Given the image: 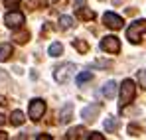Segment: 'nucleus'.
<instances>
[{
    "label": "nucleus",
    "instance_id": "1",
    "mask_svg": "<svg viewBox=\"0 0 146 140\" xmlns=\"http://www.w3.org/2000/svg\"><path fill=\"white\" fill-rule=\"evenodd\" d=\"M144 32H146V20H136V22H132L130 26H128L126 38H128L130 44H140Z\"/></svg>",
    "mask_w": 146,
    "mask_h": 140
},
{
    "label": "nucleus",
    "instance_id": "2",
    "mask_svg": "<svg viewBox=\"0 0 146 140\" xmlns=\"http://www.w3.org/2000/svg\"><path fill=\"white\" fill-rule=\"evenodd\" d=\"M134 93H136V89H134V83L130 81V79H124L121 85V103H119V107L124 109L132 99H134Z\"/></svg>",
    "mask_w": 146,
    "mask_h": 140
},
{
    "label": "nucleus",
    "instance_id": "3",
    "mask_svg": "<svg viewBox=\"0 0 146 140\" xmlns=\"http://www.w3.org/2000/svg\"><path fill=\"white\" fill-rule=\"evenodd\" d=\"M73 71H75V65L73 63H63V65H59L57 69H55V73H53V77H55V81L57 83H67L69 79H71Z\"/></svg>",
    "mask_w": 146,
    "mask_h": 140
},
{
    "label": "nucleus",
    "instance_id": "4",
    "mask_svg": "<svg viewBox=\"0 0 146 140\" xmlns=\"http://www.w3.org/2000/svg\"><path fill=\"white\" fill-rule=\"evenodd\" d=\"M44 113H46V103H44L42 99H34V101L30 103V109H28L30 118L36 122V120H40V118L44 117Z\"/></svg>",
    "mask_w": 146,
    "mask_h": 140
},
{
    "label": "nucleus",
    "instance_id": "5",
    "mask_svg": "<svg viewBox=\"0 0 146 140\" xmlns=\"http://www.w3.org/2000/svg\"><path fill=\"white\" fill-rule=\"evenodd\" d=\"M101 49L107 51V53H119V51H121V42H119V38H117V36H107V38H103Z\"/></svg>",
    "mask_w": 146,
    "mask_h": 140
},
{
    "label": "nucleus",
    "instance_id": "6",
    "mask_svg": "<svg viewBox=\"0 0 146 140\" xmlns=\"http://www.w3.org/2000/svg\"><path fill=\"white\" fill-rule=\"evenodd\" d=\"M4 24H6L8 28L16 30V28H20V26L24 24V14H22V12H16V10H12V12H8V14L4 16Z\"/></svg>",
    "mask_w": 146,
    "mask_h": 140
},
{
    "label": "nucleus",
    "instance_id": "7",
    "mask_svg": "<svg viewBox=\"0 0 146 140\" xmlns=\"http://www.w3.org/2000/svg\"><path fill=\"white\" fill-rule=\"evenodd\" d=\"M103 24L107 26V28H111V30H121L124 22H122L121 16H117V14H113V12H107L105 16H103Z\"/></svg>",
    "mask_w": 146,
    "mask_h": 140
},
{
    "label": "nucleus",
    "instance_id": "8",
    "mask_svg": "<svg viewBox=\"0 0 146 140\" xmlns=\"http://www.w3.org/2000/svg\"><path fill=\"white\" fill-rule=\"evenodd\" d=\"M99 111H101V107H99L97 103H93V105H87V107H85V109L81 111V117L85 118L87 122H93V120L97 118Z\"/></svg>",
    "mask_w": 146,
    "mask_h": 140
},
{
    "label": "nucleus",
    "instance_id": "9",
    "mask_svg": "<svg viewBox=\"0 0 146 140\" xmlns=\"http://www.w3.org/2000/svg\"><path fill=\"white\" fill-rule=\"evenodd\" d=\"M67 138L69 140H79V138H87V130L83 126H75L71 130H67Z\"/></svg>",
    "mask_w": 146,
    "mask_h": 140
},
{
    "label": "nucleus",
    "instance_id": "10",
    "mask_svg": "<svg viewBox=\"0 0 146 140\" xmlns=\"http://www.w3.org/2000/svg\"><path fill=\"white\" fill-rule=\"evenodd\" d=\"M103 95L107 99H115V95H117V83L115 81H107L105 87H103Z\"/></svg>",
    "mask_w": 146,
    "mask_h": 140
},
{
    "label": "nucleus",
    "instance_id": "11",
    "mask_svg": "<svg viewBox=\"0 0 146 140\" xmlns=\"http://www.w3.org/2000/svg\"><path fill=\"white\" fill-rule=\"evenodd\" d=\"M10 55H12V46L10 44H0V61L10 59Z\"/></svg>",
    "mask_w": 146,
    "mask_h": 140
},
{
    "label": "nucleus",
    "instance_id": "12",
    "mask_svg": "<svg viewBox=\"0 0 146 140\" xmlns=\"http://www.w3.org/2000/svg\"><path fill=\"white\" fill-rule=\"evenodd\" d=\"M71 113H73V105L69 103V105H65V107L61 109V113H59V120H61V122H67V120L71 118Z\"/></svg>",
    "mask_w": 146,
    "mask_h": 140
},
{
    "label": "nucleus",
    "instance_id": "13",
    "mask_svg": "<svg viewBox=\"0 0 146 140\" xmlns=\"http://www.w3.org/2000/svg\"><path fill=\"white\" fill-rule=\"evenodd\" d=\"M10 122H12L14 126L24 124V113H22V111H14V113L10 115Z\"/></svg>",
    "mask_w": 146,
    "mask_h": 140
},
{
    "label": "nucleus",
    "instance_id": "14",
    "mask_svg": "<svg viewBox=\"0 0 146 140\" xmlns=\"http://www.w3.org/2000/svg\"><path fill=\"white\" fill-rule=\"evenodd\" d=\"M77 16L81 20H93L95 18V12L93 10H85V8H77Z\"/></svg>",
    "mask_w": 146,
    "mask_h": 140
},
{
    "label": "nucleus",
    "instance_id": "15",
    "mask_svg": "<svg viewBox=\"0 0 146 140\" xmlns=\"http://www.w3.org/2000/svg\"><path fill=\"white\" fill-rule=\"evenodd\" d=\"M49 55H51V57H59V55H61V51H63V46H61V44H59V42H55V44H51V46H49Z\"/></svg>",
    "mask_w": 146,
    "mask_h": 140
},
{
    "label": "nucleus",
    "instance_id": "16",
    "mask_svg": "<svg viewBox=\"0 0 146 140\" xmlns=\"http://www.w3.org/2000/svg\"><path fill=\"white\" fill-rule=\"evenodd\" d=\"M91 79H93V73H91V71L79 73V75H77V85H83V83H87V81H91Z\"/></svg>",
    "mask_w": 146,
    "mask_h": 140
},
{
    "label": "nucleus",
    "instance_id": "17",
    "mask_svg": "<svg viewBox=\"0 0 146 140\" xmlns=\"http://www.w3.org/2000/svg\"><path fill=\"white\" fill-rule=\"evenodd\" d=\"M59 26H61L63 30L73 28V18H71V16H61V18H59Z\"/></svg>",
    "mask_w": 146,
    "mask_h": 140
},
{
    "label": "nucleus",
    "instance_id": "18",
    "mask_svg": "<svg viewBox=\"0 0 146 140\" xmlns=\"http://www.w3.org/2000/svg\"><path fill=\"white\" fill-rule=\"evenodd\" d=\"M105 128H107L109 132H113V130L119 128V122H117L115 118H107V120H105Z\"/></svg>",
    "mask_w": 146,
    "mask_h": 140
},
{
    "label": "nucleus",
    "instance_id": "19",
    "mask_svg": "<svg viewBox=\"0 0 146 140\" xmlns=\"http://www.w3.org/2000/svg\"><path fill=\"white\" fill-rule=\"evenodd\" d=\"M73 46H75L77 51H81V53H85V51L89 49V46H87L85 42H81V40H73Z\"/></svg>",
    "mask_w": 146,
    "mask_h": 140
},
{
    "label": "nucleus",
    "instance_id": "20",
    "mask_svg": "<svg viewBox=\"0 0 146 140\" xmlns=\"http://www.w3.org/2000/svg\"><path fill=\"white\" fill-rule=\"evenodd\" d=\"M28 38H30V34H28V32H22V34H16V36H14V40H16L18 44H26V42H28Z\"/></svg>",
    "mask_w": 146,
    "mask_h": 140
},
{
    "label": "nucleus",
    "instance_id": "21",
    "mask_svg": "<svg viewBox=\"0 0 146 140\" xmlns=\"http://www.w3.org/2000/svg\"><path fill=\"white\" fill-rule=\"evenodd\" d=\"M138 83H140L142 89H146V69L138 71Z\"/></svg>",
    "mask_w": 146,
    "mask_h": 140
},
{
    "label": "nucleus",
    "instance_id": "22",
    "mask_svg": "<svg viewBox=\"0 0 146 140\" xmlns=\"http://www.w3.org/2000/svg\"><path fill=\"white\" fill-rule=\"evenodd\" d=\"M4 6L6 8H18L20 6V0H4Z\"/></svg>",
    "mask_w": 146,
    "mask_h": 140
},
{
    "label": "nucleus",
    "instance_id": "23",
    "mask_svg": "<svg viewBox=\"0 0 146 140\" xmlns=\"http://www.w3.org/2000/svg\"><path fill=\"white\" fill-rule=\"evenodd\" d=\"M87 138H89V140H103L105 136H103V134H99V132H91Z\"/></svg>",
    "mask_w": 146,
    "mask_h": 140
},
{
    "label": "nucleus",
    "instance_id": "24",
    "mask_svg": "<svg viewBox=\"0 0 146 140\" xmlns=\"http://www.w3.org/2000/svg\"><path fill=\"white\" fill-rule=\"evenodd\" d=\"M32 4H38V6H44L46 4V0H30Z\"/></svg>",
    "mask_w": 146,
    "mask_h": 140
},
{
    "label": "nucleus",
    "instance_id": "25",
    "mask_svg": "<svg viewBox=\"0 0 146 140\" xmlns=\"http://www.w3.org/2000/svg\"><path fill=\"white\" fill-rule=\"evenodd\" d=\"M38 140H51V136H49V134H40Z\"/></svg>",
    "mask_w": 146,
    "mask_h": 140
},
{
    "label": "nucleus",
    "instance_id": "26",
    "mask_svg": "<svg viewBox=\"0 0 146 140\" xmlns=\"http://www.w3.org/2000/svg\"><path fill=\"white\" fill-rule=\"evenodd\" d=\"M8 138V134H6V132H2V130H0V140H6Z\"/></svg>",
    "mask_w": 146,
    "mask_h": 140
},
{
    "label": "nucleus",
    "instance_id": "27",
    "mask_svg": "<svg viewBox=\"0 0 146 140\" xmlns=\"http://www.w3.org/2000/svg\"><path fill=\"white\" fill-rule=\"evenodd\" d=\"M81 4H85V0H77V8H79Z\"/></svg>",
    "mask_w": 146,
    "mask_h": 140
},
{
    "label": "nucleus",
    "instance_id": "28",
    "mask_svg": "<svg viewBox=\"0 0 146 140\" xmlns=\"http://www.w3.org/2000/svg\"><path fill=\"white\" fill-rule=\"evenodd\" d=\"M2 124H4V117L0 115V126H2Z\"/></svg>",
    "mask_w": 146,
    "mask_h": 140
},
{
    "label": "nucleus",
    "instance_id": "29",
    "mask_svg": "<svg viewBox=\"0 0 146 140\" xmlns=\"http://www.w3.org/2000/svg\"><path fill=\"white\" fill-rule=\"evenodd\" d=\"M2 77H4V75H2V73H0V79H2Z\"/></svg>",
    "mask_w": 146,
    "mask_h": 140
}]
</instances>
